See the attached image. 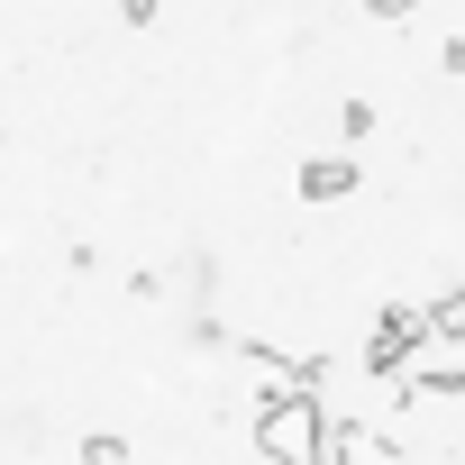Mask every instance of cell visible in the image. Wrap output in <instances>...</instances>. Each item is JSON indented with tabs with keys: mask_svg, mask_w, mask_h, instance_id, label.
Instances as JSON below:
<instances>
[{
	"mask_svg": "<svg viewBox=\"0 0 465 465\" xmlns=\"http://www.w3.org/2000/svg\"><path fill=\"white\" fill-rule=\"evenodd\" d=\"M292 183H302V201H347V192L365 183V164H356V155H311Z\"/></svg>",
	"mask_w": 465,
	"mask_h": 465,
	"instance_id": "obj_3",
	"label": "cell"
},
{
	"mask_svg": "<svg viewBox=\"0 0 465 465\" xmlns=\"http://www.w3.org/2000/svg\"><path fill=\"white\" fill-rule=\"evenodd\" d=\"M256 447L283 465H320V392H292L274 374V392H256Z\"/></svg>",
	"mask_w": 465,
	"mask_h": 465,
	"instance_id": "obj_1",
	"label": "cell"
},
{
	"mask_svg": "<svg viewBox=\"0 0 465 465\" xmlns=\"http://www.w3.org/2000/svg\"><path fill=\"white\" fill-rule=\"evenodd\" d=\"M83 465H128V438H83Z\"/></svg>",
	"mask_w": 465,
	"mask_h": 465,
	"instance_id": "obj_5",
	"label": "cell"
},
{
	"mask_svg": "<svg viewBox=\"0 0 465 465\" xmlns=\"http://www.w3.org/2000/svg\"><path fill=\"white\" fill-rule=\"evenodd\" d=\"M420 338H429V320H420L411 302H392V311L365 329V374H374V383H392V374L420 356Z\"/></svg>",
	"mask_w": 465,
	"mask_h": 465,
	"instance_id": "obj_2",
	"label": "cell"
},
{
	"mask_svg": "<svg viewBox=\"0 0 465 465\" xmlns=\"http://www.w3.org/2000/svg\"><path fill=\"white\" fill-rule=\"evenodd\" d=\"M420 320H429V338H465V292H438Z\"/></svg>",
	"mask_w": 465,
	"mask_h": 465,
	"instance_id": "obj_4",
	"label": "cell"
},
{
	"mask_svg": "<svg viewBox=\"0 0 465 465\" xmlns=\"http://www.w3.org/2000/svg\"><path fill=\"white\" fill-rule=\"evenodd\" d=\"M365 10H374V19H401V10H420V0H365Z\"/></svg>",
	"mask_w": 465,
	"mask_h": 465,
	"instance_id": "obj_6",
	"label": "cell"
}]
</instances>
